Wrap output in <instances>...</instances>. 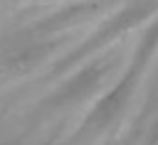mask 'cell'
Returning a JSON list of instances; mask_svg holds the SVG:
<instances>
[{"mask_svg":"<svg viewBox=\"0 0 158 145\" xmlns=\"http://www.w3.org/2000/svg\"><path fill=\"white\" fill-rule=\"evenodd\" d=\"M156 47H158V20L143 32V39H141V44H138V49H136V54H133V59H131L123 79L116 84V88H111L96 103V108L84 118L81 128L64 145H86V143H91L94 138H99L101 133H106L109 128L116 125V120L121 118V113L126 111V106L133 101L136 86H138V81H141V76H143V71H146V66H148Z\"/></svg>","mask_w":158,"mask_h":145,"instance_id":"cell-1","label":"cell"},{"mask_svg":"<svg viewBox=\"0 0 158 145\" xmlns=\"http://www.w3.org/2000/svg\"><path fill=\"white\" fill-rule=\"evenodd\" d=\"M106 145H116V143H114V140H109V143H106Z\"/></svg>","mask_w":158,"mask_h":145,"instance_id":"cell-2","label":"cell"}]
</instances>
